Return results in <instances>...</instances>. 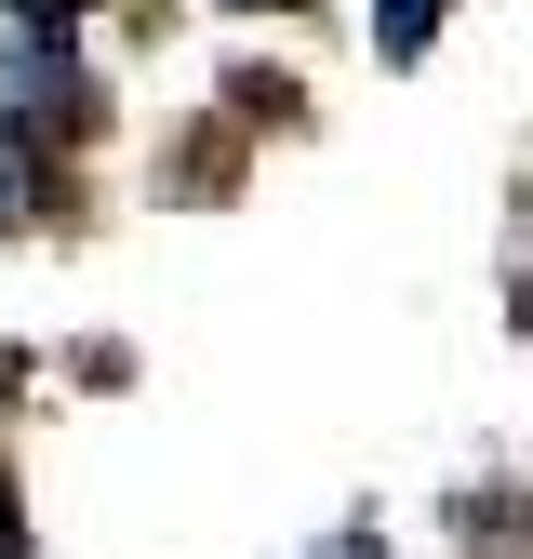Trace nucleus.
I'll use <instances>...</instances> for the list:
<instances>
[{
	"mask_svg": "<svg viewBox=\"0 0 533 559\" xmlns=\"http://www.w3.org/2000/svg\"><path fill=\"white\" fill-rule=\"evenodd\" d=\"M14 520H27V507H14V479H0V559H27V533H14Z\"/></svg>",
	"mask_w": 533,
	"mask_h": 559,
	"instance_id": "nucleus-4",
	"label": "nucleus"
},
{
	"mask_svg": "<svg viewBox=\"0 0 533 559\" xmlns=\"http://www.w3.org/2000/svg\"><path fill=\"white\" fill-rule=\"evenodd\" d=\"M0 14H14V27H67V14H81V0H0Z\"/></svg>",
	"mask_w": 533,
	"mask_h": 559,
	"instance_id": "nucleus-3",
	"label": "nucleus"
},
{
	"mask_svg": "<svg viewBox=\"0 0 533 559\" xmlns=\"http://www.w3.org/2000/svg\"><path fill=\"white\" fill-rule=\"evenodd\" d=\"M307 559H387V546H374V520H347V533H320Z\"/></svg>",
	"mask_w": 533,
	"mask_h": 559,
	"instance_id": "nucleus-2",
	"label": "nucleus"
},
{
	"mask_svg": "<svg viewBox=\"0 0 533 559\" xmlns=\"http://www.w3.org/2000/svg\"><path fill=\"white\" fill-rule=\"evenodd\" d=\"M520 333H533V280H520Z\"/></svg>",
	"mask_w": 533,
	"mask_h": 559,
	"instance_id": "nucleus-5",
	"label": "nucleus"
},
{
	"mask_svg": "<svg viewBox=\"0 0 533 559\" xmlns=\"http://www.w3.org/2000/svg\"><path fill=\"white\" fill-rule=\"evenodd\" d=\"M40 120H67V133L94 120L81 107V53L40 40V27H14V40H0V133H40Z\"/></svg>",
	"mask_w": 533,
	"mask_h": 559,
	"instance_id": "nucleus-1",
	"label": "nucleus"
},
{
	"mask_svg": "<svg viewBox=\"0 0 533 559\" xmlns=\"http://www.w3.org/2000/svg\"><path fill=\"white\" fill-rule=\"evenodd\" d=\"M240 14H253V0H240Z\"/></svg>",
	"mask_w": 533,
	"mask_h": 559,
	"instance_id": "nucleus-6",
	"label": "nucleus"
}]
</instances>
